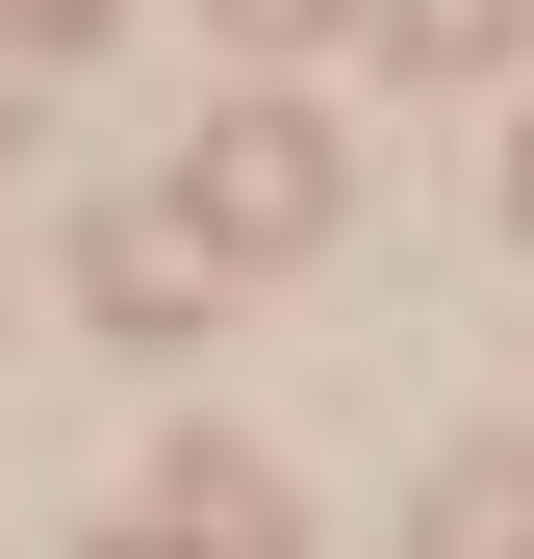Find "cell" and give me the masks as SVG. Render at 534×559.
<instances>
[{
    "label": "cell",
    "instance_id": "cell-4",
    "mask_svg": "<svg viewBox=\"0 0 534 559\" xmlns=\"http://www.w3.org/2000/svg\"><path fill=\"white\" fill-rule=\"evenodd\" d=\"M229 26H331V0H229Z\"/></svg>",
    "mask_w": 534,
    "mask_h": 559
},
{
    "label": "cell",
    "instance_id": "cell-2",
    "mask_svg": "<svg viewBox=\"0 0 534 559\" xmlns=\"http://www.w3.org/2000/svg\"><path fill=\"white\" fill-rule=\"evenodd\" d=\"M382 26H407V51H484V26H509V0H382Z\"/></svg>",
    "mask_w": 534,
    "mask_h": 559
},
{
    "label": "cell",
    "instance_id": "cell-5",
    "mask_svg": "<svg viewBox=\"0 0 534 559\" xmlns=\"http://www.w3.org/2000/svg\"><path fill=\"white\" fill-rule=\"evenodd\" d=\"M509 204H534V153H509Z\"/></svg>",
    "mask_w": 534,
    "mask_h": 559
},
{
    "label": "cell",
    "instance_id": "cell-1",
    "mask_svg": "<svg viewBox=\"0 0 534 559\" xmlns=\"http://www.w3.org/2000/svg\"><path fill=\"white\" fill-rule=\"evenodd\" d=\"M204 229H229V254H281V229H331V128H306V103H254V128H204Z\"/></svg>",
    "mask_w": 534,
    "mask_h": 559
},
{
    "label": "cell",
    "instance_id": "cell-3",
    "mask_svg": "<svg viewBox=\"0 0 534 559\" xmlns=\"http://www.w3.org/2000/svg\"><path fill=\"white\" fill-rule=\"evenodd\" d=\"M76 26H103V0H0V51H76Z\"/></svg>",
    "mask_w": 534,
    "mask_h": 559
}]
</instances>
